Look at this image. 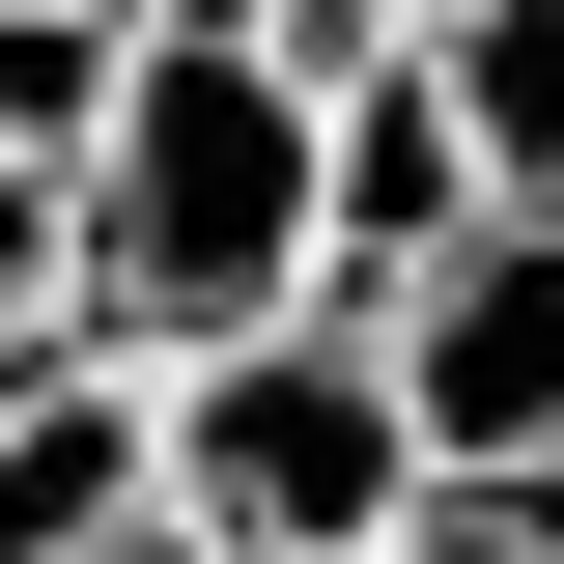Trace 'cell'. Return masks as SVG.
Listing matches in <instances>:
<instances>
[{
    "mask_svg": "<svg viewBox=\"0 0 564 564\" xmlns=\"http://www.w3.org/2000/svg\"><path fill=\"white\" fill-rule=\"evenodd\" d=\"M395 29H423V0H395Z\"/></svg>",
    "mask_w": 564,
    "mask_h": 564,
    "instance_id": "cell-9",
    "label": "cell"
},
{
    "mask_svg": "<svg viewBox=\"0 0 564 564\" xmlns=\"http://www.w3.org/2000/svg\"><path fill=\"white\" fill-rule=\"evenodd\" d=\"M536 170L480 141V85H452V29H367L339 85H311V311H367L395 254H452V226H508Z\"/></svg>",
    "mask_w": 564,
    "mask_h": 564,
    "instance_id": "cell-4",
    "label": "cell"
},
{
    "mask_svg": "<svg viewBox=\"0 0 564 564\" xmlns=\"http://www.w3.org/2000/svg\"><path fill=\"white\" fill-rule=\"evenodd\" d=\"M395 395H367V311H226V339L141 367V508H198L226 564H339L395 508Z\"/></svg>",
    "mask_w": 564,
    "mask_h": 564,
    "instance_id": "cell-2",
    "label": "cell"
},
{
    "mask_svg": "<svg viewBox=\"0 0 564 564\" xmlns=\"http://www.w3.org/2000/svg\"><path fill=\"white\" fill-rule=\"evenodd\" d=\"M113 57H141V0H0V170H57L113 113Z\"/></svg>",
    "mask_w": 564,
    "mask_h": 564,
    "instance_id": "cell-5",
    "label": "cell"
},
{
    "mask_svg": "<svg viewBox=\"0 0 564 564\" xmlns=\"http://www.w3.org/2000/svg\"><path fill=\"white\" fill-rule=\"evenodd\" d=\"M367 395H395L423 480H564V198H508V226L367 282Z\"/></svg>",
    "mask_w": 564,
    "mask_h": 564,
    "instance_id": "cell-3",
    "label": "cell"
},
{
    "mask_svg": "<svg viewBox=\"0 0 564 564\" xmlns=\"http://www.w3.org/2000/svg\"><path fill=\"white\" fill-rule=\"evenodd\" d=\"M226 311H311V85L198 0H141L113 113L57 141V339L85 367H170Z\"/></svg>",
    "mask_w": 564,
    "mask_h": 564,
    "instance_id": "cell-1",
    "label": "cell"
},
{
    "mask_svg": "<svg viewBox=\"0 0 564 564\" xmlns=\"http://www.w3.org/2000/svg\"><path fill=\"white\" fill-rule=\"evenodd\" d=\"M57 564H226V536H198V508H113V536H57Z\"/></svg>",
    "mask_w": 564,
    "mask_h": 564,
    "instance_id": "cell-8",
    "label": "cell"
},
{
    "mask_svg": "<svg viewBox=\"0 0 564 564\" xmlns=\"http://www.w3.org/2000/svg\"><path fill=\"white\" fill-rule=\"evenodd\" d=\"M57 339V170H0V367Z\"/></svg>",
    "mask_w": 564,
    "mask_h": 564,
    "instance_id": "cell-7",
    "label": "cell"
},
{
    "mask_svg": "<svg viewBox=\"0 0 564 564\" xmlns=\"http://www.w3.org/2000/svg\"><path fill=\"white\" fill-rule=\"evenodd\" d=\"M339 564H564V480H395Z\"/></svg>",
    "mask_w": 564,
    "mask_h": 564,
    "instance_id": "cell-6",
    "label": "cell"
}]
</instances>
